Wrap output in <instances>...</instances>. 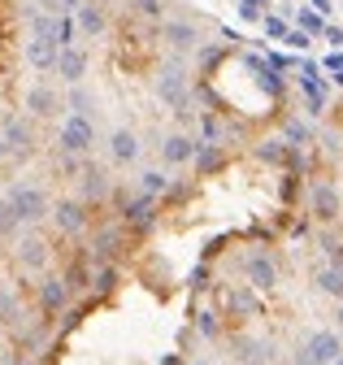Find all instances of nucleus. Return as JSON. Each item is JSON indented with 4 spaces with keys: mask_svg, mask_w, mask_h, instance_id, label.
Instances as JSON below:
<instances>
[{
    "mask_svg": "<svg viewBox=\"0 0 343 365\" xmlns=\"http://www.w3.org/2000/svg\"><path fill=\"white\" fill-rule=\"evenodd\" d=\"M5 196L14 200V209H18L22 226H35V222H44V217L53 213V200H48V192L39 187V182H14Z\"/></svg>",
    "mask_w": 343,
    "mask_h": 365,
    "instance_id": "obj_1",
    "label": "nucleus"
},
{
    "mask_svg": "<svg viewBox=\"0 0 343 365\" xmlns=\"http://www.w3.org/2000/svg\"><path fill=\"white\" fill-rule=\"evenodd\" d=\"M92 144H96V122L70 113V118L61 122V130H57V148H61L65 157H88Z\"/></svg>",
    "mask_w": 343,
    "mask_h": 365,
    "instance_id": "obj_2",
    "label": "nucleus"
},
{
    "mask_svg": "<svg viewBox=\"0 0 343 365\" xmlns=\"http://www.w3.org/2000/svg\"><path fill=\"white\" fill-rule=\"evenodd\" d=\"M339 356H343V344H339L334 331H313L295 348V365H334Z\"/></svg>",
    "mask_w": 343,
    "mask_h": 365,
    "instance_id": "obj_3",
    "label": "nucleus"
},
{
    "mask_svg": "<svg viewBox=\"0 0 343 365\" xmlns=\"http://www.w3.org/2000/svg\"><path fill=\"white\" fill-rule=\"evenodd\" d=\"M157 96L174 109V113H187V74H183V66L174 61V66H165L161 74H157Z\"/></svg>",
    "mask_w": 343,
    "mask_h": 365,
    "instance_id": "obj_4",
    "label": "nucleus"
},
{
    "mask_svg": "<svg viewBox=\"0 0 343 365\" xmlns=\"http://www.w3.org/2000/svg\"><path fill=\"white\" fill-rule=\"evenodd\" d=\"M22 109H26L31 118H57V113L65 109V101L57 96V91H53L48 83H35V87L26 91V101H22Z\"/></svg>",
    "mask_w": 343,
    "mask_h": 365,
    "instance_id": "obj_5",
    "label": "nucleus"
},
{
    "mask_svg": "<svg viewBox=\"0 0 343 365\" xmlns=\"http://www.w3.org/2000/svg\"><path fill=\"white\" fill-rule=\"evenodd\" d=\"M57 57H61V43L53 35H31L26 39V61L35 70H57Z\"/></svg>",
    "mask_w": 343,
    "mask_h": 365,
    "instance_id": "obj_6",
    "label": "nucleus"
},
{
    "mask_svg": "<svg viewBox=\"0 0 343 365\" xmlns=\"http://www.w3.org/2000/svg\"><path fill=\"white\" fill-rule=\"evenodd\" d=\"M109 161H113V165H131V161H139V135L126 130V126H117V130L109 135Z\"/></svg>",
    "mask_w": 343,
    "mask_h": 365,
    "instance_id": "obj_7",
    "label": "nucleus"
},
{
    "mask_svg": "<svg viewBox=\"0 0 343 365\" xmlns=\"http://www.w3.org/2000/svg\"><path fill=\"white\" fill-rule=\"evenodd\" d=\"M196 140L191 135H165L161 140V161L165 165H187V161H196Z\"/></svg>",
    "mask_w": 343,
    "mask_h": 365,
    "instance_id": "obj_8",
    "label": "nucleus"
},
{
    "mask_svg": "<svg viewBox=\"0 0 343 365\" xmlns=\"http://www.w3.org/2000/svg\"><path fill=\"white\" fill-rule=\"evenodd\" d=\"M109 187H113V182H109V174H105L100 165H88V170L78 174V200H83V205H88V200H105Z\"/></svg>",
    "mask_w": 343,
    "mask_h": 365,
    "instance_id": "obj_9",
    "label": "nucleus"
},
{
    "mask_svg": "<svg viewBox=\"0 0 343 365\" xmlns=\"http://www.w3.org/2000/svg\"><path fill=\"white\" fill-rule=\"evenodd\" d=\"M122 217L135 222L139 231H148V226L157 222V217H152V196H144V192H131V196H126V192H122Z\"/></svg>",
    "mask_w": 343,
    "mask_h": 365,
    "instance_id": "obj_10",
    "label": "nucleus"
},
{
    "mask_svg": "<svg viewBox=\"0 0 343 365\" xmlns=\"http://www.w3.org/2000/svg\"><path fill=\"white\" fill-rule=\"evenodd\" d=\"M0 135H5V144H9L14 157H26V153L35 148V130H31V122H22V118H9Z\"/></svg>",
    "mask_w": 343,
    "mask_h": 365,
    "instance_id": "obj_11",
    "label": "nucleus"
},
{
    "mask_svg": "<svg viewBox=\"0 0 343 365\" xmlns=\"http://www.w3.org/2000/svg\"><path fill=\"white\" fill-rule=\"evenodd\" d=\"M88 53H83V48H61V57H57V74L70 83V87H78L83 83V74H88Z\"/></svg>",
    "mask_w": 343,
    "mask_h": 365,
    "instance_id": "obj_12",
    "label": "nucleus"
},
{
    "mask_svg": "<svg viewBox=\"0 0 343 365\" xmlns=\"http://www.w3.org/2000/svg\"><path fill=\"white\" fill-rule=\"evenodd\" d=\"M53 217H57V226L61 231H83V226H88V205L83 200H57V209H53Z\"/></svg>",
    "mask_w": 343,
    "mask_h": 365,
    "instance_id": "obj_13",
    "label": "nucleus"
},
{
    "mask_svg": "<svg viewBox=\"0 0 343 365\" xmlns=\"http://www.w3.org/2000/svg\"><path fill=\"white\" fill-rule=\"evenodd\" d=\"M161 35L169 39V48H179V53H187V48H196V43H200V31L191 22H165Z\"/></svg>",
    "mask_w": 343,
    "mask_h": 365,
    "instance_id": "obj_14",
    "label": "nucleus"
},
{
    "mask_svg": "<svg viewBox=\"0 0 343 365\" xmlns=\"http://www.w3.org/2000/svg\"><path fill=\"white\" fill-rule=\"evenodd\" d=\"M39 304H44L48 313L65 309L70 304V279H44V287H39Z\"/></svg>",
    "mask_w": 343,
    "mask_h": 365,
    "instance_id": "obj_15",
    "label": "nucleus"
},
{
    "mask_svg": "<svg viewBox=\"0 0 343 365\" xmlns=\"http://www.w3.org/2000/svg\"><path fill=\"white\" fill-rule=\"evenodd\" d=\"M248 279H252V287H274L278 283V269H274V261L265 252H252L248 257Z\"/></svg>",
    "mask_w": 343,
    "mask_h": 365,
    "instance_id": "obj_16",
    "label": "nucleus"
},
{
    "mask_svg": "<svg viewBox=\"0 0 343 365\" xmlns=\"http://www.w3.org/2000/svg\"><path fill=\"white\" fill-rule=\"evenodd\" d=\"M74 22H78V31H83V35H105V26H109L105 5H96V0H88V5L74 14Z\"/></svg>",
    "mask_w": 343,
    "mask_h": 365,
    "instance_id": "obj_17",
    "label": "nucleus"
},
{
    "mask_svg": "<svg viewBox=\"0 0 343 365\" xmlns=\"http://www.w3.org/2000/svg\"><path fill=\"white\" fill-rule=\"evenodd\" d=\"M313 213H317L322 222H330V217L339 213V192L330 187V182H317V187H313Z\"/></svg>",
    "mask_w": 343,
    "mask_h": 365,
    "instance_id": "obj_18",
    "label": "nucleus"
},
{
    "mask_svg": "<svg viewBox=\"0 0 343 365\" xmlns=\"http://www.w3.org/2000/svg\"><path fill=\"white\" fill-rule=\"evenodd\" d=\"M18 261H22L26 269H44V265H48V248H44V240H35V235L22 240V244H18Z\"/></svg>",
    "mask_w": 343,
    "mask_h": 365,
    "instance_id": "obj_19",
    "label": "nucleus"
},
{
    "mask_svg": "<svg viewBox=\"0 0 343 365\" xmlns=\"http://www.w3.org/2000/svg\"><path fill=\"white\" fill-rule=\"evenodd\" d=\"M18 317H22V296H18L9 283H0V322H5V327H14Z\"/></svg>",
    "mask_w": 343,
    "mask_h": 365,
    "instance_id": "obj_20",
    "label": "nucleus"
},
{
    "mask_svg": "<svg viewBox=\"0 0 343 365\" xmlns=\"http://www.w3.org/2000/svg\"><path fill=\"white\" fill-rule=\"evenodd\" d=\"M65 109H74L78 118H92V109H96V96L88 87H70V96H65Z\"/></svg>",
    "mask_w": 343,
    "mask_h": 365,
    "instance_id": "obj_21",
    "label": "nucleus"
},
{
    "mask_svg": "<svg viewBox=\"0 0 343 365\" xmlns=\"http://www.w3.org/2000/svg\"><path fill=\"white\" fill-rule=\"evenodd\" d=\"M18 226H22V217H18L14 200H9V196H0V240H9V235H18Z\"/></svg>",
    "mask_w": 343,
    "mask_h": 365,
    "instance_id": "obj_22",
    "label": "nucleus"
},
{
    "mask_svg": "<svg viewBox=\"0 0 343 365\" xmlns=\"http://www.w3.org/2000/svg\"><path fill=\"white\" fill-rule=\"evenodd\" d=\"M139 192H144V196H161V192H169V174H161V170H144V174H139Z\"/></svg>",
    "mask_w": 343,
    "mask_h": 365,
    "instance_id": "obj_23",
    "label": "nucleus"
},
{
    "mask_svg": "<svg viewBox=\"0 0 343 365\" xmlns=\"http://www.w3.org/2000/svg\"><path fill=\"white\" fill-rule=\"evenodd\" d=\"M317 292H326V296H343V269H339V265H326V269L317 274Z\"/></svg>",
    "mask_w": 343,
    "mask_h": 365,
    "instance_id": "obj_24",
    "label": "nucleus"
},
{
    "mask_svg": "<svg viewBox=\"0 0 343 365\" xmlns=\"http://www.w3.org/2000/svg\"><path fill=\"white\" fill-rule=\"evenodd\" d=\"M113 244H117V231H100V235H96V244H92V261L113 257Z\"/></svg>",
    "mask_w": 343,
    "mask_h": 365,
    "instance_id": "obj_25",
    "label": "nucleus"
},
{
    "mask_svg": "<svg viewBox=\"0 0 343 365\" xmlns=\"http://www.w3.org/2000/svg\"><path fill=\"white\" fill-rule=\"evenodd\" d=\"M218 157H222V153L213 148V144H200V148H196V165H200V170H213V165H218Z\"/></svg>",
    "mask_w": 343,
    "mask_h": 365,
    "instance_id": "obj_26",
    "label": "nucleus"
},
{
    "mask_svg": "<svg viewBox=\"0 0 343 365\" xmlns=\"http://www.w3.org/2000/svg\"><path fill=\"white\" fill-rule=\"evenodd\" d=\"M256 153H261V161H283V157H287V153H283V140H270V144H261Z\"/></svg>",
    "mask_w": 343,
    "mask_h": 365,
    "instance_id": "obj_27",
    "label": "nucleus"
},
{
    "mask_svg": "<svg viewBox=\"0 0 343 365\" xmlns=\"http://www.w3.org/2000/svg\"><path fill=\"white\" fill-rule=\"evenodd\" d=\"M287 140L291 144H309V126L305 122H287Z\"/></svg>",
    "mask_w": 343,
    "mask_h": 365,
    "instance_id": "obj_28",
    "label": "nucleus"
},
{
    "mask_svg": "<svg viewBox=\"0 0 343 365\" xmlns=\"http://www.w3.org/2000/svg\"><path fill=\"white\" fill-rule=\"evenodd\" d=\"M131 5H135L144 18H161V0H131Z\"/></svg>",
    "mask_w": 343,
    "mask_h": 365,
    "instance_id": "obj_29",
    "label": "nucleus"
},
{
    "mask_svg": "<svg viewBox=\"0 0 343 365\" xmlns=\"http://www.w3.org/2000/svg\"><path fill=\"white\" fill-rule=\"evenodd\" d=\"M300 31H322V14H300Z\"/></svg>",
    "mask_w": 343,
    "mask_h": 365,
    "instance_id": "obj_30",
    "label": "nucleus"
},
{
    "mask_svg": "<svg viewBox=\"0 0 343 365\" xmlns=\"http://www.w3.org/2000/svg\"><path fill=\"white\" fill-rule=\"evenodd\" d=\"M261 5H265V0H243V5H239V14H243V18L252 22L256 14H261Z\"/></svg>",
    "mask_w": 343,
    "mask_h": 365,
    "instance_id": "obj_31",
    "label": "nucleus"
},
{
    "mask_svg": "<svg viewBox=\"0 0 343 365\" xmlns=\"http://www.w3.org/2000/svg\"><path fill=\"white\" fill-rule=\"evenodd\" d=\"M200 335H218V322H213V313H200Z\"/></svg>",
    "mask_w": 343,
    "mask_h": 365,
    "instance_id": "obj_32",
    "label": "nucleus"
},
{
    "mask_svg": "<svg viewBox=\"0 0 343 365\" xmlns=\"http://www.w3.org/2000/svg\"><path fill=\"white\" fill-rule=\"evenodd\" d=\"M96 287H100V292H109V287H113V269H109V265L96 274Z\"/></svg>",
    "mask_w": 343,
    "mask_h": 365,
    "instance_id": "obj_33",
    "label": "nucleus"
},
{
    "mask_svg": "<svg viewBox=\"0 0 343 365\" xmlns=\"http://www.w3.org/2000/svg\"><path fill=\"white\" fill-rule=\"evenodd\" d=\"M287 43H291V48H309V35H305V31H291Z\"/></svg>",
    "mask_w": 343,
    "mask_h": 365,
    "instance_id": "obj_34",
    "label": "nucleus"
},
{
    "mask_svg": "<svg viewBox=\"0 0 343 365\" xmlns=\"http://www.w3.org/2000/svg\"><path fill=\"white\" fill-rule=\"evenodd\" d=\"M83 5H88V0H61V14H78Z\"/></svg>",
    "mask_w": 343,
    "mask_h": 365,
    "instance_id": "obj_35",
    "label": "nucleus"
},
{
    "mask_svg": "<svg viewBox=\"0 0 343 365\" xmlns=\"http://www.w3.org/2000/svg\"><path fill=\"white\" fill-rule=\"evenodd\" d=\"M326 39H330L334 48H339V43H343V26H326Z\"/></svg>",
    "mask_w": 343,
    "mask_h": 365,
    "instance_id": "obj_36",
    "label": "nucleus"
},
{
    "mask_svg": "<svg viewBox=\"0 0 343 365\" xmlns=\"http://www.w3.org/2000/svg\"><path fill=\"white\" fill-rule=\"evenodd\" d=\"M265 31H270V35H274V39H278V35H287V26H283V22H278V18H270V22H265Z\"/></svg>",
    "mask_w": 343,
    "mask_h": 365,
    "instance_id": "obj_37",
    "label": "nucleus"
},
{
    "mask_svg": "<svg viewBox=\"0 0 343 365\" xmlns=\"http://www.w3.org/2000/svg\"><path fill=\"white\" fill-rule=\"evenodd\" d=\"M326 66H330V70H334V78H339V83H343V57H330V61H326Z\"/></svg>",
    "mask_w": 343,
    "mask_h": 365,
    "instance_id": "obj_38",
    "label": "nucleus"
},
{
    "mask_svg": "<svg viewBox=\"0 0 343 365\" xmlns=\"http://www.w3.org/2000/svg\"><path fill=\"white\" fill-rule=\"evenodd\" d=\"M313 14H330V0H313Z\"/></svg>",
    "mask_w": 343,
    "mask_h": 365,
    "instance_id": "obj_39",
    "label": "nucleus"
},
{
    "mask_svg": "<svg viewBox=\"0 0 343 365\" xmlns=\"http://www.w3.org/2000/svg\"><path fill=\"white\" fill-rule=\"evenodd\" d=\"M9 157V144H5V135H0V161H5Z\"/></svg>",
    "mask_w": 343,
    "mask_h": 365,
    "instance_id": "obj_40",
    "label": "nucleus"
},
{
    "mask_svg": "<svg viewBox=\"0 0 343 365\" xmlns=\"http://www.w3.org/2000/svg\"><path fill=\"white\" fill-rule=\"evenodd\" d=\"M334 322H339V331H343V304H339V313H334Z\"/></svg>",
    "mask_w": 343,
    "mask_h": 365,
    "instance_id": "obj_41",
    "label": "nucleus"
},
{
    "mask_svg": "<svg viewBox=\"0 0 343 365\" xmlns=\"http://www.w3.org/2000/svg\"><path fill=\"white\" fill-rule=\"evenodd\" d=\"M14 365H35V361H31V356H18V361H14Z\"/></svg>",
    "mask_w": 343,
    "mask_h": 365,
    "instance_id": "obj_42",
    "label": "nucleus"
},
{
    "mask_svg": "<svg viewBox=\"0 0 343 365\" xmlns=\"http://www.w3.org/2000/svg\"><path fill=\"white\" fill-rule=\"evenodd\" d=\"M96 5H109V0H96Z\"/></svg>",
    "mask_w": 343,
    "mask_h": 365,
    "instance_id": "obj_43",
    "label": "nucleus"
},
{
    "mask_svg": "<svg viewBox=\"0 0 343 365\" xmlns=\"http://www.w3.org/2000/svg\"><path fill=\"white\" fill-rule=\"evenodd\" d=\"M334 365H343V356H339V361H334Z\"/></svg>",
    "mask_w": 343,
    "mask_h": 365,
    "instance_id": "obj_44",
    "label": "nucleus"
}]
</instances>
